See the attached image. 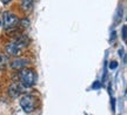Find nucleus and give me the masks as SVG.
<instances>
[{"mask_svg":"<svg viewBox=\"0 0 127 115\" xmlns=\"http://www.w3.org/2000/svg\"><path fill=\"white\" fill-rule=\"evenodd\" d=\"M19 83L23 86L25 89L26 88H31L32 86H34V83L36 81V73L32 68H25L19 70Z\"/></svg>","mask_w":127,"mask_h":115,"instance_id":"1","label":"nucleus"},{"mask_svg":"<svg viewBox=\"0 0 127 115\" xmlns=\"http://www.w3.org/2000/svg\"><path fill=\"white\" fill-rule=\"evenodd\" d=\"M20 107H21L23 111L25 112V113H27V114L34 112L36 108V97L33 96V95H30V94L24 95V96L20 99Z\"/></svg>","mask_w":127,"mask_h":115,"instance_id":"2","label":"nucleus"},{"mask_svg":"<svg viewBox=\"0 0 127 115\" xmlns=\"http://www.w3.org/2000/svg\"><path fill=\"white\" fill-rule=\"evenodd\" d=\"M19 23V19L15 14L11 13V12H4L2 15V23H4V27L6 29H11L14 28Z\"/></svg>","mask_w":127,"mask_h":115,"instance_id":"3","label":"nucleus"},{"mask_svg":"<svg viewBox=\"0 0 127 115\" xmlns=\"http://www.w3.org/2000/svg\"><path fill=\"white\" fill-rule=\"evenodd\" d=\"M5 52H6V54L7 55H11V56H17L21 52V48L15 44V42H11V44H8L7 46H6V48H5Z\"/></svg>","mask_w":127,"mask_h":115,"instance_id":"4","label":"nucleus"},{"mask_svg":"<svg viewBox=\"0 0 127 115\" xmlns=\"http://www.w3.org/2000/svg\"><path fill=\"white\" fill-rule=\"evenodd\" d=\"M24 89H25V88H24L19 82H14L13 85H11V86H9L8 93H9V95H11V96L15 97V96H18V95L23 92Z\"/></svg>","mask_w":127,"mask_h":115,"instance_id":"5","label":"nucleus"},{"mask_svg":"<svg viewBox=\"0 0 127 115\" xmlns=\"http://www.w3.org/2000/svg\"><path fill=\"white\" fill-rule=\"evenodd\" d=\"M27 65H28V60L23 59V58H18V59H15L14 61H12L11 67H12L13 69H18V70H20V69L25 68Z\"/></svg>","mask_w":127,"mask_h":115,"instance_id":"6","label":"nucleus"},{"mask_svg":"<svg viewBox=\"0 0 127 115\" xmlns=\"http://www.w3.org/2000/svg\"><path fill=\"white\" fill-rule=\"evenodd\" d=\"M33 8V0H21V9L24 12H31Z\"/></svg>","mask_w":127,"mask_h":115,"instance_id":"7","label":"nucleus"},{"mask_svg":"<svg viewBox=\"0 0 127 115\" xmlns=\"http://www.w3.org/2000/svg\"><path fill=\"white\" fill-rule=\"evenodd\" d=\"M8 65V58L7 55H0V70H2Z\"/></svg>","mask_w":127,"mask_h":115,"instance_id":"8","label":"nucleus"},{"mask_svg":"<svg viewBox=\"0 0 127 115\" xmlns=\"http://www.w3.org/2000/svg\"><path fill=\"white\" fill-rule=\"evenodd\" d=\"M123 39L126 40V26H124V28H123Z\"/></svg>","mask_w":127,"mask_h":115,"instance_id":"9","label":"nucleus"},{"mask_svg":"<svg viewBox=\"0 0 127 115\" xmlns=\"http://www.w3.org/2000/svg\"><path fill=\"white\" fill-rule=\"evenodd\" d=\"M117 62H115V61H113V62H111V65H109V66H111V68H115V66H117Z\"/></svg>","mask_w":127,"mask_h":115,"instance_id":"10","label":"nucleus"},{"mask_svg":"<svg viewBox=\"0 0 127 115\" xmlns=\"http://www.w3.org/2000/svg\"><path fill=\"white\" fill-rule=\"evenodd\" d=\"M1 1H2V4L7 5V4H9V2H11V1H12V0H1Z\"/></svg>","mask_w":127,"mask_h":115,"instance_id":"11","label":"nucleus"},{"mask_svg":"<svg viewBox=\"0 0 127 115\" xmlns=\"http://www.w3.org/2000/svg\"><path fill=\"white\" fill-rule=\"evenodd\" d=\"M0 26H1V19H0Z\"/></svg>","mask_w":127,"mask_h":115,"instance_id":"12","label":"nucleus"}]
</instances>
